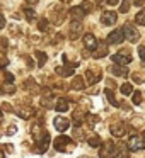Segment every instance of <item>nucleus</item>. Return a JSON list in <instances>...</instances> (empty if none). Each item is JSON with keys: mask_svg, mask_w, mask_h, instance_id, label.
Instances as JSON below:
<instances>
[{"mask_svg": "<svg viewBox=\"0 0 145 158\" xmlns=\"http://www.w3.org/2000/svg\"><path fill=\"white\" fill-rule=\"evenodd\" d=\"M36 60H38V66H45L48 56H46V53H43V51H36Z\"/></svg>", "mask_w": 145, "mask_h": 158, "instance_id": "b1692460", "label": "nucleus"}, {"mask_svg": "<svg viewBox=\"0 0 145 158\" xmlns=\"http://www.w3.org/2000/svg\"><path fill=\"white\" fill-rule=\"evenodd\" d=\"M87 143H89V146L90 148H99L101 144H103V139H101L97 134H92V136H89L87 138Z\"/></svg>", "mask_w": 145, "mask_h": 158, "instance_id": "a211bd4d", "label": "nucleus"}, {"mask_svg": "<svg viewBox=\"0 0 145 158\" xmlns=\"http://www.w3.org/2000/svg\"><path fill=\"white\" fill-rule=\"evenodd\" d=\"M24 87H26L28 90H34V87H38V85H36V82H34L33 78H29V80H26Z\"/></svg>", "mask_w": 145, "mask_h": 158, "instance_id": "c756f323", "label": "nucleus"}, {"mask_svg": "<svg viewBox=\"0 0 145 158\" xmlns=\"http://www.w3.org/2000/svg\"><path fill=\"white\" fill-rule=\"evenodd\" d=\"M123 32H125V39H128L130 43H137L140 39V32L131 22H126L123 26Z\"/></svg>", "mask_w": 145, "mask_h": 158, "instance_id": "f257e3e1", "label": "nucleus"}, {"mask_svg": "<svg viewBox=\"0 0 145 158\" xmlns=\"http://www.w3.org/2000/svg\"><path fill=\"white\" fill-rule=\"evenodd\" d=\"M86 78H87V82H89L90 85H94V83H97L101 78H103V75H101V73H97V72H92V70H87Z\"/></svg>", "mask_w": 145, "mask_h": 158, "instance_id": "f3484780", "label": "nucleus"}, {"mask_svg": "<svg viewBox=\"0 0 145 158\" xmlns=\"http://www.w3.org/2000/svg\"><path fill=\"white\" fill-rule=\"evenodd\" d=\"M72 89L73 90H84L86 89V82H84L82 77H75V78L72 80Z\"/></svg>", "mask_w": 145, "mask_h": 158, "instance_id": "6ab92c4d", "label": "nucleus"}, {"mask_svg": "<svg viewBox=\"0 0 145 158\" xmlns=\"http://www.w3.org/2000/svg\"><path fill=\"white\" fill-rule=\"evenodd\" d=\"M0 92H2V94H14L15 92V87L12 85V83H11V85H9V83H5V85H2Z\"/></svg>", "mask_w": 145, "mask_h": 158, "instance_id": "c85d7f7f", "label": "nucleus"}, {"mask_svg": "<svg viewBox=\"0 0 145 158\" xmlns=\"http://www.w3.org/2000/svg\"><path fill=\"white\" fill-rule=\"evenodd\" d=\"M5 80H7V82H14V75H11V73H5Z\"/></svg>", "mask_w": 145, "mask_h": 158, "instance_id": "c9c22d12", "label": "nucleus"}, {"mask_svg": "<svg viewBox=\"0 0 145 158\" xmlns=\"http://www.w3.org/2000/svg\"><path fill=\"white\" fill-rule=\"evenodd\" d=\"M116 155H118L116 144L113 141H106L103 150H101V153H99V158H116Z\"/></svg>", "mask_w": 145, "mask_h": 158, "instance_id": "f03ea898", "label": "nucleus"}, {"mask_svg": "<svg viewBox=\"0 0 145 158\" xmlns=\"http://www.w3.org/2000/svg\"><path fill=\"white\" fill-rule=\"evenodd\" d=\"M26 2H28V5H38L39 0H26Z\"/></svg>", "mask_w": 145, "mask_h": 158, "instance_id": "e433bc0d", "label": "nucleus"}, {"mask_svg": "<svg viewBox=\"0 0 145 158\" xmlns=\"http://www.w3.org/2000/svg\"><path fill=\"white\" fill-rule=\"evenodd\" d=\"M4 121V114H2V109H0V123Z\"/></svg>", "mask_w": 145, "mask_h": 158, "instance_id": "ea45409f", "label": "nucleus"}, {"mask_svg": "<svg viewBox=\"0 0 145 158\" xmlns=\"http://www.w3.org/2000/svg\"><path fill=\"white\" fill-rule=\"evenodd\" d=\"M111 60H113L116 65H125V66H126L128 63L131 61L130 56H128V55H123V53H116V55H113V56H111Z\"/></svg>", "mask_w": 145, "mask_h": 158, "instance_id": "dca6fc26", "label": "nucleus"}, {"mask_svg": "<svg viewBox=\"0 0 145 158\" xmlns=\"http://www.w3.org/2000/svg\"><path fill=\"white\" fill-rule=\"evenodd\" d=\"M138 55H140V60L145 61V46H140V48H138Z\"/></svg>", "mask_w": 145, "mask_h": 158, "instance_id": "2f4dec72", "label": "nucleus"}, {"mask_svg": "<svg viewBox=\"0 0 145 158\" xmlns=\"http://www.w3.org/2000/svg\"><path fill=\"white\" fill-rule=\"evenodd\" d=\"M24 15H26V19H28L29 22H33L36 19V10L33 7H26L24 9Z\"/></svg>", "mask_w": 145, "mask_h": 158, "instance_id": "4be33fe9", "label": "nucleus"}, {"mask_svg": "<svg viewBox=\"0 0 145 158\" xmlns=\"http://www.w3.org/2000/svg\"><path fill=\"white\" fill-rule=\"evenodd\" d=\"M50 27V19H39L38 21V29L39 32H46Z\"/></svg>", "mask_w": 145, "mask_h": 158, "instance_id": "412c9836", "label": "nucleus"}, {"mask_svg": "<svg viewBox=\"0 0 145 158\" xmlns=\"http://www.w3.org/2000/svg\"><path fill=\"white\" fill-rule=\"evenodd\" d=\"M128 148L131 151H140V150H145V139L138 134H131L130 139H128Z\"/></svg>", "mask_w": 145, "mask_h": 158, "instance_id": "7ed1b4c3", "label": "nucleus"}, {"mask_svg": "<svg viewBox=\"0 0 145 158\" xmlns=\"http://www.w3.org/2000/svg\"><path fill=\"white\" fill-rule=\"evenodd\" d=\"M118 21V14L113 10H104L103 14H101V22H103L104 26H114Z\"/></svg>", "mask_w": 145, "mask_h": 158, "instance_id": "423d86ee", "label": "nucleus"}, {"mask_svg": "<svg viewBox=\"0 0 145 158\" xmlns=\"http://www.w3.org/2000/svg\"><path fill=\"white\" fill-rule=\"evenodd\" d=\"M60 2H62V4H70L72 0H60Z\"/></svg>", "mask_w": 145, "mask_h": 158, "instance_id": "58836bf2", "label": "nucleus"}, {"mask_svg": "<svg viewBox=\"0 0 145 158\" xmlns=\"http://www.w3.org/2000/svg\"><path fill=\"white\" fill-rule=\"evenodd\" d=\"M142 138H143V139H145V131H143V134H142Z\"/></svg>", "mask_w": 145, "mask_h": 158, "instance_id": "79ce46f5", "label": "nucleus"}, {"mask_svg": "<svg viewBox=\"0 0 145 158\" xmlns=\"http://www.w3.org/2000/svg\"><path fill=\"white\" fill-rule=\"evenodd\" d=\"M79 65V63H70V65H65V66H58L56 68V73H58L60 77H63V78H67V77H72L73 75V68Z\"/></svg>", "mask_w": 145, "mask_h": 158, "instance_id": "9d476101", "label": "nucleus"}, {"mask_svg": "<svg viewBox=\"0 0 145 158\" xmlns=\"http://www.w3.org/2000/svg\"><path fill=\"white\" fill-rule=\"evenodd\" d=\"M104 94H106V97H108V100H109V104H111V106H114V107H118V106H120V104H118V100L114 99V94H113V90L106 89V90H104Z\"/></svg>", "mask_w": 145, "mask_h": 158, "instance_id": "5701e85b", "label": "nucleus"}, {"mask_svg": "<svg viewBox=\"0 0 145 158\" xmlns=\"http://www.w3.org/2000/svg\"><path fill=\"white\" fill-rule=\"evenodd\" d=\"M135 22L138 26H145V9H142L137 15H135Z\"/></svg>", "mask_w": 145, "mask_h": 158, "instance_id": "393cba45", "label": "nucleus"}, {"mask_svg": "<svg viewBox=\"0 0 145 158\" xmlns=\"http://www.w3.org/2000/svg\"><path fill=\"white\" fill-rule=\"evenodd\" d=\"M120 2H121V0H106V4H108V5H118Z\"/></svg>", "mask_w": 145, "mask_h": 158, "instance_id": "72a5a7b5", "label": "nucleus"}, {"mask_svg": "<svg viewBox=\"0 0 145 158\" xmlns=\"http://www.w3.org/2000/svg\"><path fill=\"white\" fill-rule=\"evenodd\" d=\"M109 131L114 138H121L126 133V126H125V123H114V124H111Z\"/></svg>", "mask_w": 145, "mask_h": 158, "instance_id": "9b49d317", "label": "nucleus"}, {"mask_svg": "<svg viewBox=\"0 0 145 158\" xmlns=\"http://www.w3.org/2000/svg\"><path fill=\"white\" fill-rule=\"evenodd\" d=\"M123 41H125L123 29H114V31H111L106 38V44H121Z\"/></svg>", "mask_w": 145, "mask_h": 158, "instance_id": "20e7f679", "label": "nucleus"}, {"mask_svg": "<svg viewBox=\"0 0 145 158\" xmlns=\"http://www.w3.org/2000/svg\"><path fill=\"white\" fill-rule=\"evenodd\" d=\"M7 65H9V60H5V58H2V56H0V68H5Z\"/></svg>", "mask_w": 145, "mask_h": 158, "instance_id": "473e14b6", "label": "nucleus"}, {"mask_svg": "<svg viewBox=\"0 0 145 158\" xmlns=\"http://www.w3.org/2000/svg\"><path fill=\"white\" fill-rule=\"evenodd\" d=\"M80 32H82V22H80V21H73L72 26H70V34H68V38L72 39V41H75V39L80 38Z\"/></svg>", "mask_w": 145, "mask_h": 158, "instance_id": "1a4fd4ad", "label": "nucleus"}, {"mask_svg": "<svg viewBox=\"0 0 145 158\" xmlns=\"http://www.w3.org/2000/svg\"><path fill=\"white\" fill-rule=\"evenodd\" d=\"M68 15H70L72 21H82V19L87 15V12H86V9H84L82 5H77V7H72L68 10Z\"/></svg>", "mask_w": 145, "mask_h": 158, "instance_id": "0eeeda50", "label": "nucleus"}, {"mask_svg": "<svg viewBox=\"0 0 145 158\" xmlns=\"http://www.w3.org/2000/svg\"><path fill=\"white\" fill-rule=\"evenodd\" d=\"M55 109L58 110V112H67V110H68V100L67 99H58L56 100Z\"/></svg>", "mask_w": 145, "mask_h": 158, "instance_id": "aec40b11", "label": "nucleus"}, {"mask_svg": "<svg viewBox=\"0 0 145 158\" xmlns=\"http://www.w3.org/2000/svg\"><path fill=\"white\" fill-rule=\"evenodd\" d=\"M131 100H133L135 106H138V104L142 102V94H140V92H133V97H131Z\"/></svg>", "mask_w": 145, "mask_h": 158, "instance_id": "7c9ffc66", "label": "nucleus"}, {"mask_svg": "<svg viewBox=\"0 0 145 158\" xmlns=\"http://www.w3.org/2000/svg\"><path fill=\"white\" fill-rule=\"evenodd\" d=\"M0 158H5V156H4V153H2V151H0Z\"/></svg>", "mask_w": 145, "mask_h": 158, "instance_id": "a19ab883", "label": "nucleus"}, {"mask_svg": "<svg viewBox=\"0 0 145 158\" xmlns=\"http://www.w3.org/2000/svg\"><path fill=\"white\" fill-rule=\"evenodd\" d=\"M135 5H142V4H145V0H131Z\"/></svg>", "mask_w": 145, "mask_h": 158, "instance_id": "4c0bfd02", "label": "nucleus"}, {"mask_svg": "<svg viewBox=\"0 0 145 158\" xmlns=\"http://www.w3.org/2000/svg\"><path fill=\"white\" fill-rule=\"evenodd\" d=\"M121 94H123V95H130L131 92H133V87H131V83H128V82H125L123 85H121Z\"/></svg>", "mask_w": 145, "mask_h": 158, "instance_id": "bb28decb", "label": "nucleus"}, {"mask_svg": "<svg viewBox=\"0 0 145 158\" xmlns=\"http://www.w3.org/2000/svg\"><path fill=\"white\" fill-rule=\"evenodd\" d=\"M53 126H55L58 131H67L70 127V121L67 119V117L58 116V117H55V121H53Z\"/></svg>", "mask_w": 145, "mask_h": 158, "instance_id": "ddd939ff", "label": "nucleus"}, {"mask_svg": "<svg viewBox=\"0 0 145 158\" xmlns=\"http://www.w3.org/2000/svg\"><path fill=\"white\" fill-rule=\"evenodd\" d=\"M5 27V19H4V15L0 14V29H4Z\"/></svg>", "mask_w": 145, "mask_h": 158, "instance_id": "f704fd0d", "label": "nucleus"}, {"mask_svg": "<svg viewBox=\"0 0 145 158\" xmlns=\"http://www.w3.org/2000/svg\"><path fill=\"white\" fill-rule=\"evenodd\" d=\"M120 12H121V14H126V12L128 10H130V0H121V2H120Z\"/></svg>", "mask_w": 145, "mask_h": 158, "instance_id": "cd10ccee", "label": "nucleus"}, {"mask_svg": "<svg viewBox=\"0 0 145 158\" xmlns=\"http://www.w3.org/2000/svg\"><path fill=\"white\" fill-rule=\"evenodd\" d=\"M106 55H108V46L104 44V43H103V44H97L96 48L90 51V56H92V58H96V60L97 58H104Z\"/></svg>", "mask_w": 145, "mask_h": 158, "instance_id": "4468645a", "label": "nucleus"}, {"mask_svg": "<svg viewBox=\"0 0 145 158\" xmlns=\"http://www.w3.org/2000/svg\"><path fill=\"white\" fill-rule=\"evenodd\" d=\"M109 72L113 73L114 77H123V78H125V77H128V73H130L125 65H116V63H114V65L109 68Z\"/></svg>", "mask_w": 145, "mask_h": 158, "instance_id": "2eb2a0df", "label": "nucleus"}, {"mask_svg": "<svg viewBox=\"0 0 145 158\" xmlns=\"http://www.w3.org/2000/svg\"><path fill=\"white\" fill-rule=\"evenodd\" d=\"M70 138L68 136H58L55 141H53V146H55V150L56 151H65L67 150V146L70 144Z\"/></svg>", "mask_w": 145, "mask_h": 158, "instance_id": "6e6552de", "label": "nucleus"}, {"mask_svg": "<svg viewBox=\"0 0 145 158\" xmlns=\"http://www.w3.org/2000/svg\"><path fill=\"white\" fill-rule=\"evenodd\" d=\"M84 46H86V49L92 51V49L97 46V39H96V36L90 34V32H86V34H84Z\"/></svg>", "mask_w": 145, "mask_h": 158, "instance_id": "f8f14e48", "label": "nucleus"}, {"mask_svg": "<svg viewBox=\"0 0 145 158\" xmlns=\"http://www.w3.org/2000/svg\"><path fill=\"white\" fill-rule=\"evenodd\" d=\"M17 116L21 117V119H29V117L33 116V109H19Z\"/></svg>", "mask_w": 145, "mask_h": 158, "instance_id": "a878e982", "label": "nucleus"}, {"mask_svg": "<svg viewBox=\"0 0 145 158\" xmlns=\"http://www.w3.org/2000/svg\"><path fill=\"white\" fill-rule=\"evenodd\" d=\"M50 141H51V138H50V133H43L41 138L36 141V153H39V155L45 153V151L48 150V146H50Z\"/></svg>", "mask_w": 145, "mask_h": 158, "instance_id": "39448f33", "label": "nucleus"}]
</instances>
